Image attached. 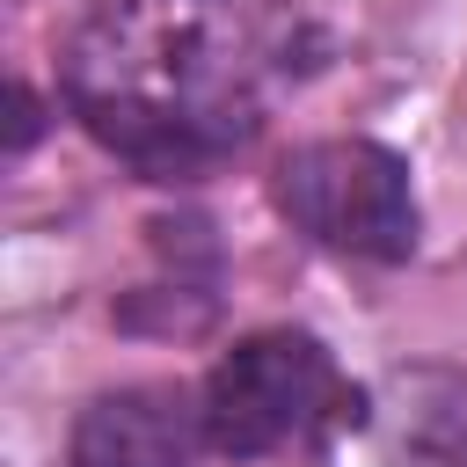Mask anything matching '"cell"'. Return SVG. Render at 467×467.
I'll return each instance as SVG.
<instances>
[{
    "mask_svg": "<svg viewBox=\"0 0 467 467\" xmlns=\"http://www.w3.org/2000/svg\"><path fill=\"white\" fill-rule=\"evenodd\" d=\"M73 117L139 175L175 182L241 153L263 109L248 0H102L66 51Z\"/></svg>",
    "mask_w": 467,
    "mask_h": 467,
    "instance_id": "6da1fadb",
    "label": "cell"
},
{
    "mask_svg": "<svg viewBox=\"0 0 467 467\" xmlns=\"http://www.w3.org/2000/svg\"><path fill=\"white\" fill-rule=\"evenodd\" d=\"M277 212L336 248V255H358V263H401L416 248V190H409V168L401 153L372 146V139H314V146H292L277 161Z\"/></svg>",
    "mask_w": 467,
    "mask_h": 467,
    "instance_id": "7a4b0ae2",
    "label": "cell"
},
{
    "mask_svg": "<svg viewBox=\"0 0 467 467\" xmlns=\"http://www.w3.org/2000/svg\"><path fill=\"white\" fill-rule=\"evenodd\" d=\"M336 401V365L306 328H263L234 343L204 379V438L226 460H263L306 438Z\"/></svg>",
    "mask_w": 467,
    "mask_h": 467,
    "instance_id": "3957f363",
    "label": "cell"
},
{
    "mask_svg": "<svg viewBox=\"0 0 467 467\" xmlns=\"http://www.w3.org/2000/svg\"><path fill=\"white\" fill-rule=\"evenodd\" d=\"M204 445V394L168 379L95 394L73 423V467H197Z\"/></svg>",
    "mask_w": 467,
    "mask_h": 467,
    "instance_id": "277c9868",
    "label": "cell"
},
{
    "mask_svg": "<svg viewBox=\"0 0 467 467\" xmlns=\"http://www.w3.org/2000/svg\"><path fill=\"white\" fill-rule=\"evenodd\" d=\"M7 109H15V117H7V153H22V146L36 139V95L15 80V88H7Z\"/></svg>",
    "mask_w": 467,
    "mask_h": 467,
    "instance_id": "5b68a950",
    "label": "cell"
}]
</instances>
